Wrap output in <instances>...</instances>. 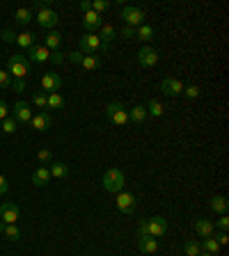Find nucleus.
I'll list each match as a JSON object with an SVG mask.
<instances>
[{"label": "nucleus", "instance_id": "f257e3e1", "mask_svg": "<svg viewBox=\"0 0 229 256\" xmlns=\"http://www.w3.org/2000/svg\"><path fill=\"white\" fill-rule=\"evenodd\" d=\"M7 74L14 76L11 83H25V78H28V74H30V60L25 55H21V53L11 55L9 60H7Z\"/></svg>", "mask_w": 229, "mask_h": 256}, {"label": "nucleus", "instance_id": "f03ea898", "mask_svg": "<svg viewBox=\"0 0 229 256\" xmlns=\"http://www.w3.org/2000/svg\"><path fill=\"white\" fill-rule=\"evenodd\" d=\"M124 183H126V176L119 167L106 170V174H103V190H106V192H113V194L121 192V190H124Z\"/></svg>", "mask_w": 229, "mask_h": 256}, {"label": "nucleus", "instance_id": "7ed1b4c3", "mask_svg": "<svg viewBox=\"0 0 229 256\" xmlns=\"http://www.w3.org/2000/svg\"><path fill=\"white\" fill-rule=\"evenodd\" d=\"M34 7H37V16H34L37 18V23H39L41 28H46L48 32H51V30L57 25V14L46 5V2H34Z\"/></svg>", "mask_w": 229, "mask_h": 256}, {"label": "nucleus", "instance_id": "20e7f679", "mask_svg": "<svg viewBox=\"0 0 229 256\" xmlns=\"http://www.w3.org/2000/svg\"><path fill=\"white\" fill-rule=\"evenodd\" d=\"M121 21L126 25H131V28H140V25H144V11L140 7L126 5V7H121Z\"/></svg>", "mask_w": 229, "mask_h": 256}, {"label": "nucleus", "instance_id": "39448f33", "mask_svg": "<svg viewBox=\"0 0 229 256\" xmlns=\"http://www.w3.org/2000/svg\"><path fill=\"white\" fill-rule=\"evenodd\" d=\"M106 114H108V119L113 121L114 126H126L128 124V110H126L121 103H110L108 108H106Z\"/></svg>", "mask_w": 229, "mask_h": 256}, {"label": "nucleus", "instance_id": "423d86ee", "mask_svg": "<svg viewBox=\"0 0 229 256\" xmlns=\"http://www.w3.org/2000/svg\"><path fill=\"white\" fill-rule=\"evenodd\" d=\"M101 51V39L94 32H85V37H80V53L83 55H94Z\"/></svg>", "mask_w": 229, "mask_h": 256}, {"label": "nucleus", "instance_id": "0eeeda50", "mask_svg": "<svg viewBox=\"0 0 229 256\" xmlns=\"http://www.w3.org/2000/svg\"><path fill=\"white\" fill-rule=\"evenodd\" d=\"M167 231V220L165 217H160V215H154V217H149L147 220V234L151 236V238L158 240L160 236Z\"/></svg>", "mask_w": 229, "mask_h": 256}, {"label": "nucleus", "instance_id": "6e6552de", "mask_svg": "<svg viewBox=\"0 0 229 256\" xmlns=\"http://www.w3.org/2000/svg\"><path fill=\"white\" fill-rule=\"evenodd\" d=\"M117 208H119L121 213H124V215H131L133 211H135V206H137V201H135V197H133L131 192H124V190H121V192H117Z\"/></svg>", "mask_w": 229, "mask_h": 256}, {"label": "nucleus", "instance_id": "1a4fd4ad", "mask_svg": "<svg viewBox=\"0 0 229 256\" xmlns=\"http://www.w3.org/2000/svg\"><path fill=\"white\" fill-rule=\"evenodd\" d=\"M156 62H158V51L156 48H151V46L140 48V53H137V64L140 67L149 69V67H156Z\"/></svg>", "mask_w": 229, "mask_h": 256}, {"label": "nucleus", "instance_id": "9d476101", "mask_svg": "<svg viewBox=\"0 0 229 256\" xmlns=\"http://www.w3.org/2000/svg\"><path fill=\"white\" fill-rule=\"evenodd\" d=\"M18 206L16 204H11V201H5V204L0 206V222H5V224H16L18 220Z\"/></svg>", "mask_w": 229, "mask_h": 256}, {"label": "nucleus", "instance_id": "9b49d317", "mask_svg": "<svg viewBox=\"0 0 229 256\" xmlns=\"http://www.w3.org/2000/svg\"><path fill=\"white\" fill-rule=\"evenodd\" d=\"M32 128L34 131H39V133H44V131H48L51 128V124H53V119H51V114L46 112V110H39L37 114H32Z\"/></svg>", "mask_w": 229, "mask_h": 256}, {"label": "nucleus", "instance_id": "f8f14e48", "mask_svg": "<svg viewBox=\"0 0 229 256\" xmlns=\"http://www.w3.org/2000/svg\"><path fill=\"white\" fill-rule=\"evenodd\" d=\"M193 229L197 231V236H202V238H211L213 234H216V227H213L211 220H204V217H197V220H193Z\"/></svg>", "mask_w": 229, "mask_h": 256}, {"label": "nucleus", "instance_id": "ddd939ff", "mask_svg": "<svg viewBox=\"0 0 229 256\" xmlns=\"http://www.w3.org/2000/svg\"><path fill=\"white\" fill-rule=\"evenodd\" d=\"M28 57L30 60H32V62H37V64H44V62H48V60H51V51H48V48H46V46H30L28 48Z\"/></svg>", "mask_w": 229, "mask_h": 256}, {"label": "nucleus", "instance_id": "4468645a", "mask_svg": "<svg viewBox=\"0 0 229 256\" xmlns=\"http://www.w3.org/2000/svg\"><path fill=\"white\" fill-rule=\"evenodd\" d=\"M14 119H16V124H30L32 121V110H30L28 103L18 101L14 105Z\"/></svg>", "mask_w": 229, "mask_h": 256}, {"label": "nucleus", "instance_id": "2eb2a0df", "mask_svg": "<svg viewBox=\"0 0 229 256\" xmlns=\"http://www.w3.org/2000/svg\"><path fill=\"white\" fill-rule=\"evenodd\" d=\"M160 91H165L167 96H179L183 94V83L179 78H165L160 85Z\"/></svg>", "mask_w": 229, "mask_h": 256}, {"label": "nucleus", "instance_id": "dca6fc26", "mask_svg": "<svg viewBox=\"0 0 229 256\" xmlns=\"http://www.w3.org/2000/svg\"><path fill=\"white\" fill-rule=\"evenodd\" d=\"M114 37H117V32H114L113 25H110V23H101V34H99V39H101V51H108L110 44L114 41Z\"/></svg>", "mask_w": 229, "mask_h": 256}, {"label": "nucleus", "instance_id": "f3484780", "mask_svg": "<svg viewBox=\"0 0 229 256\" xmlns=\"http://www.w3.org/2000/svg\"><path fill=\"white\" fill-rule=\"evenodd\" d=\"M137 250L142 252V254H158V240L151 238V236H140Z\"/></svg>", "mask_w": 229, "mask_h": 256}, {"label": "nucleus", "instance_id": "a211bd4d", "mask_svg": "<svg viewBox=\"0 0 229 256\" xmlns=\"http://www.w3.org/2000/svg\"><path fill=\"white\" fill-rule=\"evenodd\" d=\"M41 87H44V91H57L60 87H62V78L57 74H44L41 76Z\"/></svg>", "mask_w": 229, "mask_h": 256}, {"label": "nucleus", "instance_id": "6ab92c4d", "mask_svg": "<svg viewBox=\"0 0 229 256\" xmlns=\"http://www.w3.org/2000/svg\"><path fill=\"white\" fill-rule=\"evenodd\" d=\"M32 183L37 185V188L48 185V183H51V171H48V167H46V165L37 167V170H34V174H32Z\"/></svg>", "mask_w": 229, "mask_h": 256}, {"label": "nucleus", "instance_id": "aec40b11", "mask_svg": "<svg viewBox=\"0 0 229 256\" xmlns=\"http://www.w3.org/2000/svg\"><path fill=\"white\" fill-rule=\"evenodd\" d=\"M83 28H85L87 32H94L97 28H101V14L90 9L85 16H83Z\"/></svg>", "mask_w": 229, "mask_h": 256}, {"label": "nucleus", "instance_id": "412c9836", "mask_svg": "<svg viewBox=\"0 0 229 256\" xmlns=\"http://www.w3.org/2000/svg\"><path fill=\"white\" fill-rule=\"evenodd\" d=\"M48 171H51L53 178H67L69 176V165H64V163H60V160H55V163H51V167H48Z\"/></svg>", "mask_w": 229, "mask_h": 256}, {"label": "nucleus", "instance_id": "4be33fe9", "mask_svg": "<svg viewBox=\"0 0 229 256\" xmlns=\"http://www.w3.org/2000/svg\"><path fill=\"white\" fill-rule=\"evenodd\" d=\"M78 64L83 69H87V71H97V69H101V57L99 55H83Z\"/></svg>", "mask_w": 229, "mask_h": 256}, {"label": "nucleus", "instance_id": "5701e85b", "mask_svg": "<svg viewBox=\"0 0 229 256\" xmlns=\"http://www.w3.org/2000/svg\"><path fill=\"white\" fill-rule=\"evenodd\" d=\"M64 105H67V101H64L57 91H51V94H46V108L51 110H62Z\"/></svg>", "mask_w": 229, "mask_h": 256}, {"label": "nucleus", "instance_id": "b1692460", "mask_svg": "<svg viewBox=\"0 0 229 256\" xmlns=\"http://www.w3.org/2000/svg\"><path fill=\"white\" fill-rule=\"evenodd\" d=\"M147 117V108H142V105H135V108L128 110V121H133V124H142Z\"/></svg>", "mask_w": 229, "mask_h": 256}, {"label": "nucleus", "instance_id": "393cba45", "mask_svg": "<svg viewBox=\"0 0 229 256\" xmlns=\"http://www.w3.org/2000/svg\"><path fill=\"white\" fill-rule=\"evenodd\" d=\"M60 44H62V34L60 32H55V30H51V32L46 34V48H48V51H57V48H60Z\"/></svg>", "mask_w": 229, "mask_h": 256}, {"label": "nucleus", "instance_id": "a878e982", "mask_svg": "<svg viewBox=\"0 0 229 256\" xmlns=\"http://www.w3.org/2000/svg\"><path fill=\"white\" fill-rule=\"evenodd\" d=\"M0 234L7 236L9 240H18V238H21V231H18L16 224H5V222H0Z\"/></svg>", "mask_w": 229, "mask_h": 256}, {"label": "nucleus", "instance_id": "bb28decb", "mask_svg": "<svg viewBox=\"0 0 229 256\" xmlns=\"http://www.w3.org/2000/svg\"><path fill=\"white\" fill-rule=\"evenodd\" d=\"M14 21L18 23V25H25V23L32 21V9L30 7H21V9L14 14Z\"/></svg>", "mask_w": 229, "mask_h": 256}, {"label": "nucleus", "instance_id": "cd10ccee", "mask_svg": "<svg viewBox=\"0 0 229 256\" xmlns=\"http://www.w3.org/2000/svg\"><path fill=\"white\" fill-rule=\"evenodd\" d=\"M227 206H229L227 199H225V197H220V194L211 199V211L213 213H220V215H225V213H227Z\"/></svg>", "mask_w": 229, "mask_h": 256}, {"label": "nucleus", "instance_id": "c85d7f7f", "mask_svg": "<svg viewBox=\"0 0 229 256\" xmlns=\"http://www.w3.org/2000/svg\"><path fill=\"white\" fill-rule=\"evenodd\" d=\"M154 28L151 25H140V28H135V37L137 39H142V41H151L154 39Z\"/></svg>", "mask_w": 229, "mask_h": 256}, {"label": "nucleus", "instance_id": "c756f323", "mask_svg": "<svg viewBox=\"0 0 229 256\" xmlns=\"http://www.w3.org/2000/svg\"><path fill=\"white\" fill-rule=\"evenodd\" d=\"M16 44L21 46V48H25V51H28L30 46H34V34H32V32H21V34H16Z\"/></svg>", "mask_w": 229, "mask_h": 256}, {"label": "nucleus", "instance_id": "7c9ffc66", "mask_svg": "<svg viewBox=\"0 0 229 256\" xmlns=\"http://www.w3.org/2000/svg\"><path fill=\"white\" fill-rule=\"evenodd\" d=\"M200 247H202V252H209V254H218V252H220V245L216 243V238H213V236H211V238L202 240Z\"/></svg>", "mask_w": 229, "mask_h": 256}, {"label": "nucleus", "instance_id": "2f4dec72", "mask_svg": "<svg viewBox=\"0 0 229 256\" xmlns=\"http://www.w3.org/2000/svg\"><path fill=\"white\" fill-rule=\"evenodd\" d=\"M163 112H165L163 103L156 101V98H151V101H149V108H147V114H151V117H160Z\"/></svg>", "mask_w": 229, "mask_h": 256}, {"label": "nucleus", "instance_id": "473e14b6", "mask_svg": "<svg viewBox=\"0 0 229 256\" xmlns=\"http://www.w3.org/2000/svg\"><path fill=\"white\" fill-rule=\"evenodd\" d=\"M18 124L14 117H7V119H2V124H0V133H16Z\"/></svg>", "mask_w": 229, "mask_h": 256}, {"label": "nucleus", "instance_id": "72a5a7b5", "mask_svg": "<svg viewBox=\"0 0 229 256\" xmlns=\"http://www.w3.org/2000/svg\"><path fill=\"white\" fill-rule=\"evenodd\" d=\"M183 252H186V256H200L202 247H200V243H197V240H188V243L183 245Z\"/></svg>", "mask_w": 229, "mask_h": 256}, {"label": "nucleus", "instance_id": "f704fd0d", "mask_svg": "<svg viewBox=\"0 0 229 256\" xmlns=\"http://www.w3.org/2000/svg\"><path fill=\"white\" fill-rule=\"evenodd\" d=\"M110 7L108 0H92V11H97V14H101V11H106Z\"/></svg>", "mask_w": 229, "mask_h": 256}, {"label": "nucleus", "instance_id": "c9c22d12", "mask_svg": "<svg viewBox=\"0 0 229 256\" xmlns=\"http://www.w3.org/2000/svg\"><path fill=\"white\" fill-rule=\"evenodd\" d=\"M32 103L39 110H46V94H44V91H37V94L32 96Z\"/></svg>", "mask_w": 229, "mask_h": 256}, {"label": "nucleus", "instance_id": "e433bc0d", "mask_svg": "<svg viewBox=\"0 0 229 256\" xmlns=\"http://www.w3.org/2000/svg\"><path fill=\"white\" fill-rule=\"evenodd\" d=\"M11 87V76L7 71H0V89H9Z\"/></svg>", "mask_w": 229, "mask_h": 256}, {"label": "nucleus", "instance_id": "4c0bfd02", "mask_svg": "<svg viewBox=\"0 0 229 256\" xmlns=\"http://www.w3.org/2000/svg\"><path fill=\"white\" fill-rule=\"evenodd\" d=\"M183 94H186L188 98H197L202 94V89L197 85H190V87H183Z\"/></svg>", "mask_w": 229, "mask_h": 256}, {"label": "nucleus", "instance_id": "58836bf2", "mask_svg": "<svg viewBox=\"0 0 229 256\" xmlns=\"http://www.w3.org/2000/svg\"><path fill=\"white\" fill-rule=\"evenodd\" d=\"M37 158H39V163H41V165H48V163H51V160H53V154H51V151H48V149H41L39 154H37Z\"/></svg>", "mask_w": 229, "mask_h": 256}, {"label": "nucleus", "instance_id": "ea45409f", "mask_svg": "<svg viewBox=\"0 0 229 256\" xmlns=\"http://www.w3.org/2000/svg\"><path fill=\"white\" fill-rule=\"evenodd\" d=\"M213 227H218L220 231H227V229H229V217L227 215H220V220H216V224H213Z\"/></svg>", "mask_w": 229, "mask_h": 256}, {"label": "nucleus", "instance_id": "a19ab883", "mask_svg": "<svg viewBox=\"0 0 229 256\" xmlns=\"http://www.w3.org/2000/svg\"><path fill=\"white\" fill-rule=\"evenodd\" d=\"M216 243H218V245H220V247H223V245H227V243H229V236H227V231H218V234H216Z\"/></svg>", "mask_w": 229, "mask_h": 256}, {"label": "nucleus", "instance_id": "79ce46f5", "mask_svg": "<svg viewBox=\"0 0 229 256\" xmlns=\"http://www.w3.org/2000/svg\"><path fill=\"white\" fill-rule=\"evenodd\" d=\"M121 37H124V39H133V37H135V28L124 25V28H121Z\"/></svg>", "mask_w": 229, "mask_h": 256}, {"label": "nucleus", "instance_id": "37998d69", "mask_svg": "<svg viewBox=\"0 0 229 256\" xmlns=\"http://www.w3.org/2000/svg\"><path fill=\"white\" fill-rule=\"evenodd\" d=\"M7 192H9V183H7V178L0 174V197H2V194H7Z\"/></svg>", "mask_w": 229, "mask_h": 256}, {"label": "nucleus", "instance_id": "c03bdc74", "mask_svg": "<svg viewBox=\"0 0 229 256\" xmlns=\"http://www.w3.org/2000/svg\"><path fill=\"white\" fill-rule=\"evenodd\" d=\"M7 117H9V110H7V103L2 101V98H0V121H2V119H7Z\"/></svg>", "mask_w": 229, "mask_h": 256}, {"label": "nucleus", "instance_id": "a18cd8bd", "mask_svg": "<svg viewBox=\"0 0 229 256\" xmlns=\"http://www.w3.org/2000/svg\"><path fill=\"white\" fill-rule=\"evenodd\" d=\"M2 39H5L7 44H11V41H16V34L11 32V30H2Z\"/></svg>", "mask_w": 229, "mask_h": 256}, {"label": "nucleus", "instance_id": "49530a36", "mask_svg": "<svg viewBox=\"0 0 229 256\" xmlns=\"http://www.w3.org/2000/svg\"><path fill=\"white\" fill-rule=\"evenodd\" d=\"M78 7H80V11H83V14H87V11L92 9V0H83Z\"/></svg>", "mask_w": 229, "mask_h": 256}, {"label": "nucleus", "instance_id": "de8ad7c7", "mask_svg": "<svg viewBox=\"0 0 229 256\" xmlns=\"http://www.w3.org/2000/svg\"><path fill=\"white\" fill-rule=\"evenodd\" d=\"M200 256H216V254H209V252H200Z\"/></svg>", "mask_w": 229, "mask_h": 256}]
</instances>
